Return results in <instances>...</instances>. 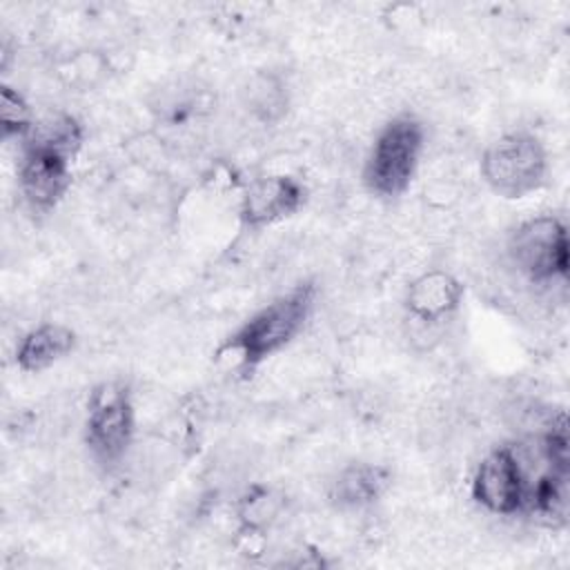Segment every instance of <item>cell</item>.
Segmentation results:
<instances>
[{"label": "cell", "instance_id": "2", "mask_svg": "<svg viewBox=\"0 0 570 570\" xmlns=\"http://www.w3.org/2000/svg\"><path fill=\"white\" fill-rule=\"evenodd\" d=\"M421 151L423 125L410 114L392 118L379 131L365 163L363 176L370 191L381 198L401 196L416 174Z\"/></svg>", "mask_w": 570, "mask_h": 570}, {"label": "cell", "instance_id": "1", "mask_svg": "<svg viewBox=\"0 0 570 570\" xmlns=\"http://www.w3.org/2000/svg\"><path fill=\"white\" fill-rule=\"evenodd\" d=\"M314 283H298L256 309L218 350L234 354L243 370H254L281 352L305 325L314 307Z\"/></svg>", "mask_w": 570, "mask_h": 570}, {"label": "cell", "instance_id": "11", "mask_svg": "<svg viewBox=\"0 0 570 570\" xmlns=\"http://www.w3.org/2000/svg\"><path fill=\"white\" fill-rule=\"evenodd\" d=\"M76 345V334L60 323H42L29 330L16 347V365L22 372H42L67 354Z\"/></svg>", "mask_w": 570, "mask_h": 570}, {"label": "cell", "instance_id": "12", "mask_svg": "<svg viewBox=\"0 0 570 570\" xmlns=\"http://www.w3.org/2000/svg\"><path fill=\"white\" fill-rule=\"evenodd\" d=\"M22 145L47 147L73 158L82 145V127L71 114H47L42 118H36Z\"/></svg>", "mask_w": 570, "mask_h": 570}, {"label": "cell", "instance_id": "5", "mask_svg": "<svg viewBox=\"0 0 570 570\" xmlns=\"http://www.w3.org/2000/svg\"><path fill=\"white\" fill-rule=\"evenodd\" d=\"M508 252L519 272L530 281H563L570 267L568 229L557 216L523 220L510 236Z\"/></svg>", "mask_w": 570, "mask_h": 570}, {"label": "cell", "instance_id": "7", "mask_svg": "<svg viewBox=\"0 0 570 570\" xmlns=\"http://www.w3.org/2000/svg\"><path fill=\"white\" fill-rule=\"evenodd\" d=\"M71 156L60 151L22 145L18 185L31 209H53L71 187Z\"/></svg>", "mask_w": 570, "mask_h": 570}, {"label": "cell", "instance_id": "9", "mask_svg": "<svg viewBox=\"0 0 570 570\" xmlns=\"http://www.w3.org/2000/svg\"><path fill=\"white\" fill-rule=\"evenodd\" d=\"M461 301L463 285L445 269H428L419 274L405 292L407 312L423 323H439L448 318L459 309Z\"/></svg>", "mask_w": 570, "mask_h": 570}, {"label": "cell", "instance_id": "14", "mask_svg": "<svg viewBox=\"0 0 570 570\" xmlns=\"http://www.w3.org/2000/svg\"><path fill=\"white\" fill-rule=\"evenodd\" d=\"M278 505H276V497L263 488V485H254L243 499H240V508H238V517L243 521V530H254L261 532L276 514Z\"/></svg>", "mask_w": 570, "mask_h": 570}, {"label": "cell", "instance_id": "6", "mask_svg": "<svg viewBox=\"0 0 570 570\" xmlns=\"http://www.w3.org/2000/svg\"><path fill=\"white\" fill-rule=\"evenodd\" d=\"M523 476L512 448L492 450L472 476V499L490 514L512 517L523 512Z\"/></svg>", "mask_w": 570, "mask_h": 570}, {"label": "cell", "instance_id": "13", "mask_svg": "<svg viewBox=\"0 0 570 570\" xmlns=\"http://www.w3.org/2000/svg\"><path fill=\"white\" fill-rule=\"evenodd\" d=\"M33 122H36V116H33L29 102L24 100V96L13 87L2 85V91H0L2 138L4 140L18 138L22 142L27 138V134L31 131Z\"/></svg>", "mask_w": 570, "mask_h": 570}, {"label": "cell", "instance_id": "10", "mask_svg": "<svg viewBox=\"0 0 570 570\" xmlns=\"http://www.w3.org/2000/svg\"><path fill=\"white\" fill-rule=\"evenodd\" d=\"M392 483V474L379 463L345 465L330 485V499L338 508H367L376 503Z\"/></svg>", "mask_w": 570, "mask_h": 570}, {"label": "cell", "instance_id": "8", "mask_svg": "<svg viewBox=\"0 0 570 570\" xmlns=\"http://www.w3.org/2000/svg\"><path fill=\"white\" fill-rule=\"evenodd\" d=\"M305 203V187L294 176L272 174L249 183L238 216L245 227L263 229L294 216Z\"/></svg>", "mask_w": 570, "mask_h": 570}, {"label": "cell", "instance_id": "4", "mask_svg": "<svg viewBox=\"0 0 570 570\" xmlns=\"http://www.w3.org/2000/svg\"><path fill=\"white\" fill-rule=\"evenodd\" d=\"M136 428L131 392L122 381H102L89 394L85 439L100 463H118Z\"/></svg>", "mask_w": 570, "mask_h": 570}, {"label": "cell", "instance_id": "3", "mask_svg": "<svg viewBox=\"0 0 570 570\" xmlns=\"http://www.w3.org/2000/svg\"><path fill=\"white\" fill-rule=\"evenodd\" d=\"M481 174L494 194L503 198H523L546 183L548 156L532 134H505L483 151Z\"/></svg>", "mask_w": 570, "mask_h": 570}]
</instances>
